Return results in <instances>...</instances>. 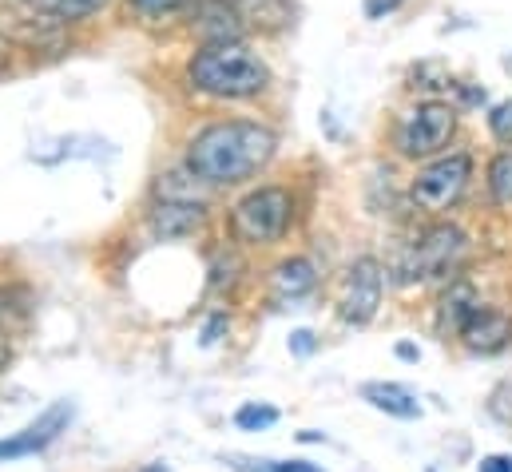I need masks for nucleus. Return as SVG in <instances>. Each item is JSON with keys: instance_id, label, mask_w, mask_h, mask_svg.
Wrapping results in <instances>:
<instances>
[{"instance_id": "f257e3e1", "label": "nucleus", "mask_w": 512, "mask_h": 472, "mask_svg": "<svg viewBox=\"0 0 512 472\" xmlns=\"http://www.w3.org/2000/svg\"><path fill=\"white\" fill-rule=\"evenodd\" d=\"M278 135L258 119H223L203 127L187 147V171L207 187H235L255 179L274 159Z\"/></svg>"}, {"instance_id": "f03ea898", "label": "nucleus", "mask_w": 512, "mask_h": 472, "mask_svg": "<svg viewBox=\"0 0 512 472\" xmlns=\"http://www.w3.org/2000/svg\"><path fill=\"white\" fill-rule=\"evenodd\" d=\"M187 84L211 100H255L270 88V68L243 40H223L191 56Z\"/></svg>"}, {"instance_id": "7ed1b4c3", "label": "nucleus", "mask_w": 512, "mask_h": 472, "mask_svg": "<svg viewBox=\"0 0 512 472\" xmlns=\"http://www.w3.org/2000/svg\"><path fill=\"white\" fill-rule=\"evenodd\" d=\"M294 219V199L286 187H258L251 195H243L231 211V231L251 242V246H266V242H278L286 235Z\"/></svg>"}, {"instance_id": "20e7f679", "label": "nucleus", "mask_w": 512, "mask_h": 472, "mask_svg": "<svg viewBox=\"0 0 512 472\" xmlns=\"http://www.w3.org/2000/svg\"><path fill=\"white\" fill-rule=\"evenodd\" d=\"M465 250H469L465 231H457V227H433V231H425V235L401 254V262H397L393 274H397V282H425V278H437V274L457 270L461 258H465Z\"/></svg>"}, {"instance_id": "39448f33", "label": "nucleus", "mask_w": 512, "mask_h": 472, "mask_svg": "<svg viewBox=\"0 0 512 472\" xmlns=\"http://www.w3.org/2000/svg\"><path fill=\"white\" fill-rule=\"evenodd\" d=\"M469 179H473V159L465 151H453V155H441L429 167H421L417 179H413V187H409V195H413V203L421 211L441 215V211H449V207L461 203Z\"/></svg>"}, {"instance_id": "423d86ee", "label": "nucleus", "mask_w": 512, "mask_h": 472, "mask_svg": "<svg viewBox=\"0 0 512 472\" xmlns=\"http://www.w3.org/2000/svg\"><path fill=\"white\" fill-rule=\"evenodd\" d=\"M457 131V112L441 100H425L413 112H405L397 123V151L409 159H429L449 147Z\"/></svg>"}, {"instance_id": "0eeeda50", "label": "nucleus", "mask_w": 512, "mask_h": 472, "mask_svg": "<svg viewBox=\"0 0 512 472\" xmlns=\"http://www.w3.org/2000/svg\"><path fill=\"white\" fill-rule=\"evenodd\" d=\"M382 290H385V274L378 266V258H358L350 270H346V282H342V318L350 326H370L378 306H382Z\"/></svg>"}, {"instance_id": "6e6552de", "label": "nucleus", "mask_w": 512, "mask_h": 472, "mask_svg": "<svg viewBox=\"0 0 512 472\" xmlns=\"http://www.w3.org/2000/svg\"><path fill=\"white\" fill-rule=\"evenodd\" d=\"M72 421V405L68 401H56L48 405L32 425H24L20 433H12L8 441H0V461H20V457H32V453H44Z\"/></svg>"}, {"instance_id": "1a4fd4ad", "label": "nucleus", "mask_w": 512, "mask_h": 472, "mask_svg": "<svg viewBox=\"0 0 512 472\" xmlns=\"http://www.w3.org/2000/svg\"><path fill=\"white\" fill-rule=\"evenodd\" d=\"M191 32L203 44H223V40H243L247 24L239 20L231 0H191Z\"/></svg>"}, {"instance_id": "9d476101", "label": "nucleus", "mask_w": 512, "mask_h": 472, "mask_svg": "<svg viewBox=\"0 0 512 472\" xmlns=\"http://www.w3.org/2000/svg\"><path fill=\"white\" fill-rule=\"evenodd\" d=\"M461 338H465V346H469L473 354H501L512 342V318L501 314V310L477 306V314L465 322Z\"/></svg>"}, {"instance_id": "9b49d317", "label": "nucleus", "mask_w": 512, "mask_h": 472, "mask_svg": "<svg viewBox=\"0 0 512 472\" xmlns=\"http://www.w3.org/2000/svg\"><path fill=\"white\" fill-rule=\"evenodd\" d=\"M207 219V211L195 203V199H163L151 215V227L159 231L163 238H179V235H191L199 231Z\"/></svg>"}, {"instance_id": "f8f14e48", "label": "nucleus", "mask_w": 512, "mask_h": 472, "mask_svg": "<svg viewBox=\"0 0 512 472\" xmlns=\"http://www.w3.org/2000/svg\"><path fill=\"white\" fill-rule=\"evenodd\" d=\"M247 32H282L294 24V0H231Z\"/></svg>"}, {"instance_id": "ddd939ff", "label": "nucleus", "mask_w": 512, "mask_h": 472, "mask_svg": "<svg viewBox=\"0 0 512 472\" xmlns=\"http://www.w3.org/2000/svg\"><path fill=\"white\" fill-rule=\"evenodd\" d=\"M362 397H366L378 413H389V417H397V421H417V417H421V405H417V397H413L405 385L370 381V385H362Z\"/></svg>"}, {"instance_id": "4468645a", "label": "nucleus", "mask_w": 512, "mask_h": 472, "mask_svg": "<svg viewBox=\"0 0 512 472\" xmlns=\"http://www.w3.org/2000/svg\"><path fill=\"white\" fill-rule=\"evenodd\" d=\"M314 282H318V270H314L310 258H286V262L274 266V274H270V290H274V298H282V302L310 294Z\"/></svg>"}, {"instance_id": "2eb2a0df", "label": "nucleus", "mask_w": 512, "mask_h": 472, "mask_svg": "<svg viewBox=\"0 0 512 472\" xmlns=\"http://www.w3.org/2000/svg\"><path fill=\"white\" fill-rule=\"evenodd\" d=\"M477 294H473V286H465V282H457L445 298H441V330H453V334H461L465 330V322L477 314Z\"/></svg>"}, {"instance_id": "dca6fc26", "label": "nucleus", "mask_w": 512, "mask_h": 472, "mask_svg": "<svg viewBox=\"0 0 512 472\" xmlns=\"http://www.w3.org/2000/svg\"><path fill=\"white\" fill-rule=\"evenodd\" d=\"M191 8V0H128V12L139 24H167L175 16H183Z\"/></svg>"}, {"instance_id": "f3484780", "label": "nucleus", "mask_w": 512, "mask_h": 472, "mask_svg": "<svg viewBox=\"0 0 512 472\" xmlns=\"http://www.w3.org/2000/svg\"><path fill=\"white\" fill-rule=\"evenodd\" d=\"M36 12L44 16H56L60 24H76V20H88L92 12H100L108 0H32Z\"/></svg>"}, {"instance_id": "a211bd4d", "label": "nucleus", "mask_w": 512, "mask_h": 472, "mask_svg": "<svg viewBox=\"0 0 512 472\" xmlns=\"http://www.w3.org/2000/svg\"><path fill=\"white\" fill-rule=\"evenodd\" d=\"M223 465L235 472H322L310 461H270V457H243V453H227Z\"/></svg>"}, {"instance_id": "6ab92c4d", "label": "nucleus", "mask_w": 512, "mask_h": 472, "mask_svg": "<svg viewBox=\"0 0 512 472\" xmlns=\"http://www.w3.org/2000/svg\"><path fill=\"white\" fill-rule=\"evenodd\" d=\"M489 191L497 207H512V151H501L489 163Z\"/></svg>"}, {"instance_id": "aec40b11", "label": "nucleus", "mask_w": 512, "mask_h": 472, "mask_svg": "<svg viewBox=\"0 0 512 472\" xmlns=\"http://www.w3.org/2000/svg\"><path fill=\"white\" fill-rule=\"evenodd\" d=\"M278 421V409H270V405H258V401H251V405H243L239 413H235V425L239 429H247V433H258V429H270Z\"/></svg>"}, {"instance_id": "412c9836", "label": "nucleus", "mask_w": 512, "mask_h": 472, "mask_svg": "<svg viewBox=\"0 0 512 472\" xmlns=\"http://www.w3.org/2000/svg\"><path fill=\"white\" fill-rule=\"evenodd\" d=\"M489 131H493L501 143H512V100L497 104V108L489 112Z\"/></svg>"}, {"instance_id": "4be33fe9", "label": "nucleus", "mask_w": 512, "mask_h": 472, "mask_svg": "<svg viewBox=\"0 0 512 472\" xmlns=\"http://www.w3.org/2000/svg\"><path fill=\"white\" fill-rule=\"evenodd\" d=\"M401 8V0H366V16L370 20H382L389 12H397Z\"/></svg>"}, {"instance_id": "5701e85b", "label": "nucleus", "mask_w": 512, "mask_h": 472, "mask_svg": "<svg viewBox=\"0 0 512 472\" xmlns=\"http://www.w3.org/2000/svg\"><path fill=\"white\" fill-rule=\"evenodd\" d=\"M481 472H512V457H485Z\"/></svg>"}, {"instance_id": "b1692460", "label": "nucleus", "mask_w": 512, "mask_h": 472, "mask_svg": "<svg viewBox=\"0 0 512 472\" xmlns=\"http://www.w3.org/2000/svg\"><path fill=\"white\" fill-rule=\"evenodd\" d=\"M310 338H314V334L298 330V334H294V342H290V346H294V354H310V350H314V342H310Z\"/></svg>"}, {"instance_id": "393cba45", "label": "nucleus", "mask_w": 512, "mask_h": 472, "mask_svg": "<svg viewBox=\"0 0 512 472\" xmlns=\"http://www.w3.org/2000/svg\"><path fill=\"white\" fill-rule=\"evenodd\" d=\"M8 60H12V40H8L4 32H0V72L8 68Z\"/></svg>"}, {"instance_id": "a878e982", "label": "nucleus", "mask_w": 512, "mask_h": 472, "mask_svg": "<svg viewBox=\"0 0 512 472\" xmlns=\"http://www.w3.org/2000/svg\"><path fill=\"white\" fill-rule=\"evenodd\" d=\"M8 357H12V346H8V330L0 326V369L8 365Z\"/></svg>"}, {"instance_id": "bb28decb", "label": "nucleus", "mask_w": 512, "mask_h": 472, "mask_svg": "<svg viewBox=\"0 0 512 472\" xmlns=\"http://www.w3.org/2000/svg\"><path fill=\"white\" fill-rule=\"evenodd\" d=\"M397 354L405 357V361H413V357H417V350H413V346H397Z\"/></svg>"}, {"instance_id": "cd10ccee", "label": "nucleus", "mask_w": 512, "mask_h": 472, "mask_svg": "<svg viewBox=\"0 0 512 472\" xmlns=\"http://www.w3.org/2000/svg\"><path fill=\"white\" fill-rule=\"evenodd\" d=\"M505 68H509V72H512V56H509V60H505Z\"/></svg>"}, {"instance_id": "c85d7f7f", "label": "nucleus", "mask_w": 512, "mask_h": 472, "mask_svg": "<svg viewBox=\"0 0 512 472\" xmlns=\"http://www.w3.org/2000/svg\"><path fill=\"white\" fill-rule=\"evenodd\" d=\"M28 4H32V0H28Z\"/></svg>"}]
</instances>
